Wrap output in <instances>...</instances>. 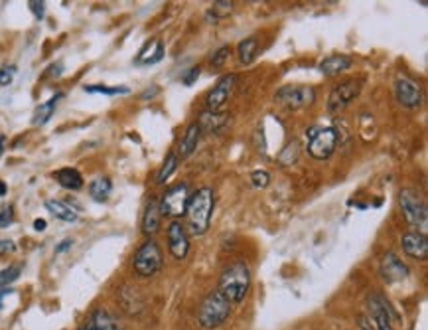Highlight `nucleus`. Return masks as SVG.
I'll return each instance as SVG.
<instances>
[{"instance_id": "39", "label": "nucleus", "mask_w": 428, "mask_h": 330, "mask_svg": "<svg viewBox=\"0 0 428 330\" xmlns=\"http://www.w3.org/2000/svg\"><path fill=\"white\" fill-rule=\"evenodd\" d=\"M71 245H73V242H71V240H64V242L59 243V245H57V247H56V253L66 252V249H69Z\"/></svg>"}, {"instance_id": "33", "label": "nucleus", "mask_w": 428, "mask_h": 330, "mask_svg": "<svg viewBox=\"0 0 428 330\" xmlns=\"http://www.w3.org/2000/svg\"><path fill=\"white\" fill-rule=\"evenodd\" d=\"M14 76H16V68L14 66H2L0 68V86L6 88L14 81Z\"/></svg>"}, {"instance_id": "6", "label": "nucleus", "mask_w": 428, "mask_h": 330, "mask_svg": "<svg viewBox=\"0 0 428 330\" xmlns=\"http://www.w3.org/2000/svg\"><path fill=\"white\" fill-rule=\"evenodd\" d=\"M162 265H164L162 249L154 240L144 242L134 253L133 267L138 277H154L156 273H160Z\"/></svg>"}, {"instance_id": "28", "label": "nucleus", "mask_w": 428, "mask_h": 330, "mask_svg": "<svg viewBox=\"0 0 428 330\" xmlns=\"http://www.w3.org/2000/svg\"><path fill=\"white\" fill-rule=\"evenodd\" d=\"M298 156H300V145H298V141H292V143L286 145L285 151L278 155V163L283 166L295 165L296 160H298Z\"/></svg>"}, {"instance_id": "13", "label": "nucleus", "mask_w": 428, "mask_h": 330, "mask_svg": "<svg viewBox=\"0 0 428 330\" xmlns=\"http://www.w3.org/2000/svg\"><path fill=\"white\" fill-rule=\"evenodd\" d=\"M379 273L381 279L385 283H399L409 277V267H407V265L403 263V259L397 257L395 253H387V255L381 259Z\"/></svg>"}, {"instance_id": "40", "label": "nucleus", "mask_w": 428, "mask_h": 330, "mask_svg": "<svg viewBox=\"0 0 428 330\" xmlns=\"http://www.w3.org/2000/svg\"><path fill=\"white\" fill-rule=\"evenodd\" d=\"M34 230H36V232H44V230H46V220H36V222H34Z\"/></svg>"}, {"instance_id": "25", "label": "nucleus", "mask_w": 428, "mask_h": 330, "mask_svg": "<svg viewBox=\"0 0 428 330\" xmlns=\"http://www.w3.org/2000/svg\"><path fill=\"white\" fill-rule=\"evenodd\" d=\"M111 192H113V182H111V178H107V176H99V178H95V180L89 184V194H91V198H93L95 202H107Z\"/></svg>"}, {"instance_id": "22", "label": "nucleus", "mask_w": 428, "mask_h": 330, "mask_svg": "<svg viewBox=\"0 0 428 330\" xmlns=\"http://www.w3.org/2000/svg\"><path fill=\"white\" fill-rule=\"evenodd\" d=\"M61 98H64V93H56V95L49 99V101H46V103L38 105V107H36V111H34V117H32V125H34V126L46 125L49 119H52V115H54V111H56L57 103H59V99H61Z\"/></svg>"}, {"instance_id": "24", "label": "nucleus", "mask_w": 428, "mask_h": 330, "mask_svg": "<svg viewBox=\"0 0 428 330\" xmlns=\"http://www.w3.org/2000/svg\"><path fill=\"white\" fill-rule=\"evenodd\" d=\"M237 56L239 61L243 66H251L258 56V38L257 36H251V38L243 40L237 46Z\"/></svg>"}, {"instance_id": "5", "label": "nucleus", "mask_w": 428, "mask_h": 330, "mask_svg": "<svg viewBox=\"0 0 428 330\" xmlns=\"http://www.w3.org/2000/svg\"><path fill=\"white\" fill-rule=\"evenodd\" d=\"M399 206L400 212L405 216V220L412 225V228H419L420 233L427 232L428 225V210L422 196L410 188H405L399 192Z\"/></svg>"}, {"instance_id": "18", "label": "nucleus", "mask_w": 428, "mask_h": 330, "mask_svg": "<svg viewBox=\"0 0 428 330\" xmlns=\"http://www.w3.org/2000/svg\"><path fill=\"white\" fill-rule=\"evenodd\" d=\"M162 58H164V44H162V40L154 38L146 42V46L141 49V54L136 56V64L153 66V64H158Z\"/></svg>"}, {"instance_id": "15", "label": "nucleus", "mask_w": 428, "mask_h": 330, "mask_svg": "<svg viewBox=\"0 0 428 330\" xmlns=\"http://www.w3.org/2000/svg\"><path fill=\"white\" fill-rule=\"evenodd\" d=\"M369 311H371L375 330H395L393 329V314H391L389 302L385 301L381 295L369 297Z\"/></svg>"}, {"instance_id": "10", "label": "nucleus", "mask_w": 428, "mask_h": 330, "mask_svg": "<svg viewBox=\"0 0 428 330\" xmlns=\"http://www.w3.org/2000/svg\"><path fill=\"white\" fill-rule=\"evenodd\" d=\"M275 99L288 109H302L314 103L316 91L308 86H285L276 91Z\"/></svg>"}, {"instance_id": "31", "label": "nucleus", "mask_w": 428, "mask_h": 330, "mask_svg": "<svg viewBox=\"0 0 428 330\" xmlns=\"http://www.w3.org/2000/svg\"><path fill=\"white\" fill-rule=\"evenodd\" d=\"M20 277V267L18 265H10L6 269L0 271V285H8V283L16 281Z\"/></svg>"}, {"instance_id": "14", "label": "nucleus", "mask_w": 428, "mask_h": 330, "mask_svg": "<svg viewBox=\"0 0 428 330\" xmlns=\"http://www.w3.org/2000/svg\"><path fill=\"white\" fill-rule=\"evenodd\" d=\"M400 247L403 252L407 253L412 259H419V261H427L428 257V240L427 233L420 232H409L400 237Z\"/></svg>"}, {"instance_id": "21", "label": "nucleus", "mask_w": 428, "mask_h": 330, "mask_svg": "<svg viewBox=\"0 0 428 330\" xmlns=\"http://www.w3.org/2000/svg\"><path fill=\"white\" fill-rule=\"evenodd\" d=\"M46 210H48L54 218L61 220V222H77V218H79L76 208L66 204V202H61V200H48V202H46Z\"/></svg>"}, {"instance_id": "38", "label": "nucleus", "mask_w": 428, "mask_h": 330, "mask_svg": "<svg viewBox=\"0 0 428 330\" xmlns=\"http://www.w3.org/2000/svg\"><path fill=\"white\" fill-rule=\"evenodd\" d=\"M16 252V243L12 240H0V255H6V253Z\"/></svg>"}, {"instance_id": "23", "label": "nucleus", "mask_w": 428, "mask_h": 330, "mask_svg": "<svg viewBox=\"0 0 428 330\" xmlns=\"http://www.w3.org/2000/svg\"><path fill=\"white\" fill-rule=\"evenodd\" d=\"M87 324L93 330H121V324L114 319L111 312L99 309L91 314V319L87 321Z\"/></svg>"}, {"instance_id": "17", "label": "nucleus", "mask_w": 428, "mask_h": 330, "mask_svg": "<svg viewBox=\"0 0 428 330\" xmlns=\"http://www.w3.org/2000/svg\"><path fill=\"white\" fill-rule=\"evenodd\" d=\"M353 59L350 56H343V54H332L328 58H323L320 61V71H322L326 78H333V76H340L345 69L352 68Z\"/></svg>"}, {"instance_id": "7", "label": "nucleus", "mask_w": 428, "mask_h": 330, "mask_svg": "<svg viewBox=\"0 0 428 330\" xmlns=\"http://www.w3.org/2000/svg\"><path fill=\"white\" fill-rule=\"evenodd\" d=\"M190 196H191L190 188H188L186 182L170 186V188L164 192L160 202H158V206H160V214L168 216V218H174V220H178L182 216H186Z\"/></svg>"}, {"instance_id": "35", "label": "nucleus", "mask_w": 428, "mask_h": 330, "mask_svg": "<svg viewBox=\"0 0 428 330\" xmlns=\"http://www.w3.org/2000/svg\"><path fill=\"white\" fill-rule=\"evenodd\" d=\"M12 220H14V210H12V206L2 208V210H0V228H8Z\"/></svg>"}, {"instance_id": "44", "label": "nucleus", "mask_w": 428, "mask_h": 330, "mask_svg": "<svg viewBox=\"0 0 428 330\" xmlns=\"http://www.w3.org/2000/svg\"><path fill=\"white\" fill-rule=\"evenodd\" d=\"M4 145H6V139L0 135V156H2V153H4Z\"/></svg>"}, {"instance_id": "19", "label": "nucleus", "mask_w": 428, "mask_h": 330, "mask_svg": "<svg viewBox=\"0 0 428 330\" xmlns=\"http://www.w3.org/2000/svg\"><path fill=\"white\" fill-rule=\"evenodd\" d=\"M160 222H162V214H160V206L156 200H150L146 208H144L143 214V233L144 235H154V233L160 230Z\"/></svg>"}, {"instance_id": "34", "label": "nucleus", "mask_w": 428, "mask_h": 330, "mask_svg": "<svg viewBox=\"0 0 428 330\" xmlns=\"http://www.w3.org/2000/svg\"><path fill=\"white\" fill-rule=\"evenodd\" d=\"M229 52H231L229 46H223V48H219L218 52H213V56H211V66H213V68L223 66V64H225V59L229 58Z\"/></svg>"}, {"instance_id": "45", "label": "nucleus", "mask_w": 428, "mask_h": 330, "mask_svg": "<svg viewBox=\"0 0 428 330\" xmlns=\"http://www.w3.org/2000/svg\"><path fill=\"white\" fill-rule=\"evenodd\" d=\"M79 330H93V329H91V326H89V324H87V322H85V324H83V326H81V329H79Z\"/></svg>"}, {"instance_id": "32", "label": "nucleus", "mask_w": 428, "mask_h": 330, "mask_svg": "<svg viewBox=\"0 0 428 330\" xmlns=\"http://www.w3.org/2000/svg\"><path fill=\"white\" fill-rule=\"evenodd\" d=\"M251 182H253L255 188H267L268 182H271V175H268L267 170H255L251 175Z\"/></svg>"}, {"instance_id": "43", "label": "nucleus", "mask_w": 428, "mask_h": 330, "mask_svg": "<svg viewBox=\"0 0 428 330\" xmlns=\"http://www.w3.org/2000/svg\"><path fill=\"white\" fill-rule=\"evenodd\" d=\"M10 293H12V289H0V307H2V301H4V297H6V295H10Z\"/></svg>"}, {"instance_id": "11", "label": "nucleus", "mask_w": 428, "mask_h": 330, "mask_svg": "<svg viewBox=\"0 0 428 330\" xmlns=\"http://www.w3.org/2000/svg\"><path fill=\"white\" fill-rule=\"evenodd\" d=\"M395 98L403 107L417 109L422 105V89L415 79L403 76L395 79Z\"/></svg>"}, {"instance_id": "8", "label": "nucleus", "mask_w": 428, "mask_h": 330, "mask_svg": "<svg viewBox=\"0 0 428 330\" xmlns=\"http://www.w3.org/2000/svg\"><path fill=\"white\" fill-rule=\"evenodd\" d=\"M362 91V83L355 81V79H347L338 83L335 88L330 91V98H328V113L330 115H340L345 109L352 105V101Z\"/></svg>"}, {"instance_id": "2", "label": "nucleus", "mask_w": 428, "mask_h": 330, "mask_svg": "<svg viewBox=\"0 0 428 330\" xmlns=\"http://www.w3.org/2000/svg\"><path fill=\"white\" fill-rule=\"evenodd\" d=\"M251 289V271L247 263L235 261L229 265L225 271L221 273L218 291H221L231 305H237L247 297Z\"/></svg>"}, {"instance_id": "36", "label": "nucleus", "mask_w": 428, "mask_h": 330, "mask_svg": "<svg viewBox=\"0 0 428 330\" xmlns=\"http://www.w3.org/2000/svg\"><path fill=\"white\" fill-rule=\"evenodd\" d=\"M28 4H30V10L34 12L36 20L44 18V12H46V4H44V2H40V0H32V2H28Z\"/></svg>"}, {"instance_id": "3", "label": "nucleus", "mask_w": 428, "mask_h": 330, "mask_svg": "<svg viewBox=\"0 0 428 330\" xmlns=\"http://www.w3.org/2000/svg\"><path fill=\"white\" fill-rule=\"evenodd\" d=\"M231 317V302L221 291H211L200 305L198 311V324L206 330H215L221 324H225Z\"/></svg>"}, {"instance_id": "4", "label": "nucleus", "mask_w": 428, "mask_h": 330, "mask_svg": "<svg viewBox=\"0 0 428 330\" xmlns=\"http://www.w3.org/2000/svg\"><path fill=\"white\" fill-rule=\"evenodd\" d=\"M306 151L316 160H326L333 155L340 143V131L335 126H312L306 131Z\"/></svg>"}, {"instance_id": "16", "label": "nucleus", "mask_w": 428, "mask_h": 330, "mask_svg": "<svg viewBox=\"0 0 428 330\" xmlns=\"http://www.w3.org/2000/svg\"><path fill=\"white\" fill-rule=\"evenodd\" d=\"M201 139V126L198 121H194L190 125L186 126V131H184V135L180 139V145H178V158H188V156L194 155V151L198 148V143H200Z\"/></svg>"}, {"instance_id": "9", "label": "nucleus", "mask_w": 428, "mask_h": 330, "mask_svg": "<svg viewBox=\"0 0 428 330\" xmlns=\"http://www.w3.org/2000/svg\"><path fill=\"white\" fill-rule=\"evenodd\" d=\"M237 88V76L235 73H227L219 79L215 83V88L211 89L206 99V109L210 113H221L225 105L229 103V99L233 98V91Z\"/></svg>"}, {"instance_id": "30", "label": "nucleus", "mask_w": 428, "mask_h": 330, "mask_svg": "<svg viewBox=\"0 0 428 330\" xmlns=\"http://www.w3.org/2000/svg\"><path fill=\"white\" fill-rule=\"evenodd\" d=\"M85 91L87 93H101V95H109V98H113V95H126L131 89L129 88H107V86H87Z\"/></svg>"}, {"instance_id": "37", "label": "nucleus", "mask_w": 428, "mask_h": 330, "mask_svg": "<svg viewBox=\"0 0 428 330\" xmlns=\"http://www.w3.org/2000/svg\"><path fill=\"white\" fill-rule=\"evenodd\" d=\"M200 78V66H196V68H191L184 78H182V81H184V86H191L196 79Z\"/></svg>"}, {"instance_id": "41", "label": "nucleus", "mask_w": 428, "mask_h": 330, "mask_svg": "<svg viewBox=\"0 0 428 330\" xmlns=\"http://www.w3.org/2000/svg\"><path fill=\"white\" fill-rule=\"evenodd\" d=\"M369 322H371V321H367L365 317H362V319H359V326H362L363 330H375V326H371Z\"/></svg>"}, {"instance_id": "12", "label": "nucleus", "mask_w": 428, "mask_h": 330, "mask_svg": "<svg viewBox=\"0 0 428 330\" xmlns=\"http://www.w3.org/2000/svg\"><path fill=\"white\" fill-rule=\"evenodd\" d=\"M168 249H170L174 259H186L190 253V233L186 230V225L178 220L168 225Z\"/></svg>"}, {"instance_id": "29", "label": "nucleus", "mask_w": 428, "mask_h": 330, "mask_svg": "<svg viewBox=\"0 0 428 330\" xmlns=\"http://www.w3.org/2000/svg\"><path fill=\"white\" fill-rule=\"evenodd\" d=\"M221 125H223V113H210V111H206L200 121L201 129L206 126L208 131H218Z\"/></svg>"}, {"instance_id": "27", "label": "nucleus", "mask_w": 428, "mask_h": 330, "mask_svg": "<svg viewBox=\"0 0 428 330\" xmlns=\"http://www.w3.org/2000/svg\"><path fill=\"white\" fill-rule=\"evenodd\" d=\"M233 10V2L231 0H219V2H213V6L208 10V22H219L221 18H225L231 14Z\"/></svg>"}, {"instance_id": "42", "label": "nucleus", "mask_w": 428, "mask_h": 330, "mask_svg": "<svg viewBox=\"0 0 428 330\" xmlns=\"http://www.w3.org/2000/svg\"><path fill=\"white\" fill-rule=\"evenodd\" d=\"M6 192H8V186H6V182H4V180H0V198H4V196H6Z\"/></svg>"}, {"instance_id": "20", "label": "nucleus", "mask_w": 428, "mask_h": 330, "mask_svg": "<svg viewBox=\"0 0 428 330\" xmlns=\"http://www.w3.org/2000/svg\"><path fill=\"white\" fill-rule=\"evenodd\" d=\"M54 178L66 190H81L83 186V176L76 168H59L57 172H54Z\"/></svg>"}, {"instance_id": "1", "label": "nucleus", "mask_w": 428, "mask_h": 330, "mask_svg": "<svg viewBox=\"0 0 428 330\" xmlns=\"http://www.w3.org/2000/svg\"><path fill=\"white\" fill-rule=\"evenodd\" d=\"M215 210V194L210 186H203L200 190H196L190 196L188 202V210H186V218H188V228L194 235H203L210 230L211 216Z\"/></svg>"}, {"instance_id": "26", "label": "nucleus", "mask_w": 428, "mask_h": 330, "mask_svg": "<svg viewBox=\"0 0 428 330\" xmlns=\"http://www.w3.org/2000/svg\"><path fill=\"white\" fill-rule=\"evenodd\" d=\"M176 168H178V155H176V153H170V155L164 158L160 170H158V175H156V184H164V182L176 172Z\"/></svg>"}]
</instances>
